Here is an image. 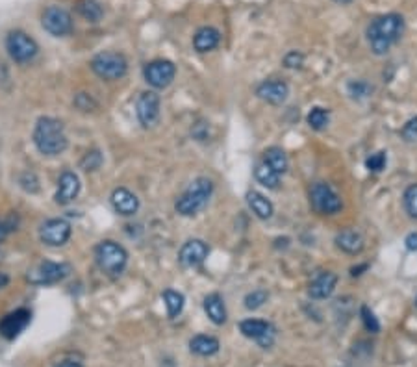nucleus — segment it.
<instances>
[{"instance_id":"obj_1","label":"nucleus","mask_w":417,"mask_h":367,"mask_svg":"<svg viewBox=\"0 0 417 367\" xmlns=\"http://www.w3.org/2000/svg\"><path fill=\"white\" fill-rule=\"evenodd\" d=\"M405 34V17L399 13H388L377 17L367 26V41L373 54L384 56L389 49L397 43Z\"/></svg>"},{"instance_id":"obj_2","label":"nucleus","mask_w":417,"mask_h":367,"mask_svg":"<svg viewBox=\"0 0 417 367\" xmlns=\"http://www.w3.org/2000/svg\"><path fill=\"white\" fill-rule=\"evenodd\" d=\"M34 145L45 156H58L67 148L63 125L54 117H41L34 128Z\"/></svg>"},{"instance_id":"obj_3","label":"nucleus","mask_w":417,"mask_h":367,"mask_svg":"<svg viewBox=\"0 0 417 367\" xmlns=\"http://www.w3.org/2000/svg\"><path fill=\"white\" fill-rule=\"evenodd\" d=\"M212 193H214V182L206 176H198L187 186L186 191L176 198L175 210L184 217L197 215L208 206Z\"/></svg>"},{"instance_id":"obj_4","label":"nucleus","mask_w":417,"mask_h":367,"mask_svg":"<svg viewBox=\"0 0 417 367\" xmlns=\"http://www.w3.org/2000/svg\"><path fill=\"white\" fill-rule=\"evenodd\" d=\"M96 264L110 277H117L124 271V267L128 264V253L123 245L112 241V239H104L96 245L95 249Z\"/></svg>"},{"instance_id":"obj_5","label":"nucleus","mask_w":417,"mask_h":367,"mask_svg":"<svg viewBox=\"0 0 417 367\" xmlns=\"http://www.w3.org/2000/svg\"><path fill=\"white\" fill-rule=\"evenodd\" d=\"M93 73L102 80H119L123 78L128 71V62L121 52H101L91 60Z\"/></svg>"},{"instance_id":"obj_6","label":"nucleus","mask_w":417,"mask_h":367,"mask_svg":"<svg viewBox=\"0 0 417 367\" xmlns=\"http://www.w3.org/2000/svg\"><path fill=\"white\" fill-rule=\"evenodd\" d=\"M310 203L317 214L321 215H336L341 212L343 203L332 187L325 182H316L310 189Z\"/></svg>"},{"instance_id":"obj_7","label":"nucleus","mask_w":417,"mask_h":367,"mask_svg":"<svg viewBox=\"0 0 417 367\" xmlns=\"http://www.w3.org/2000/svg\"><path fill=\"white\" fill-rule=\"evenodd\" d=\"M6 49L13 62L17 63H28L30 60L37 56V51H40L34 37H30L23 30H15V32L8 34Z\"/></svg>"},{"instance_id":"obj_8","label":"nucleus","mask_w":417,"mask_h":367,"mask_svg":"<svg viewBox=\"0 0 417 367\" xmlns=\"http://www.w3.org/2000/svg\"><path fill=\"white\" fill-rule=\"evenodd\" d=\"M239 332L245 338L256 341L262 349H269V347L275 345V325L269 321H264V319H245V321L239 323Z\"/></svg>"},{"instance_id":"obj_9","label":"nucleus","mask_w":417,"mask_h":367,"mask_svg":"<svg viewBox=\"0 0 417 367\" xmlns=\"http://www.w3.org/2000/svg\"><path fill=\"white\" fill-rule=\"evenodd\" d=\"M143 76H145V82L153 85L154 89H165L175 80L176 65L169 60H154L145 65Z\"/></svg>"},{"instance_id":"obj_10","label":"nucleus","mask_w":417,"mask_h":367,"mask_svg":"<svg viewBox=\"0 0 417 367\" xmlns=\"http://www.w3.org/2000/svg\"><path fill=\"white\" fill-rule=\"evenodd\" d=\"M41 24L54 37H63V35L71 34V30H73V17L63 8L49 6L41 15Z\"/></svg>"},{"instance_id":"obj_11","label":"nucleus","mask_w":417,"mask_h":367,"mask_svg":"<svg viewBox=\"0 0 417 367\" xmlns=\"http://www.w3.org/2000/svg\"><path fill=\"white\" fill-rule=\"evenodd\" d=\"M160 106H162V101H160L158 93L145 91L139 95V99L135 102V113H137V119L145 128H153V126L158 125Z\"/></svg>"},{"instance_id":"obj_12","label":"nucleus","mask_w":417,"mask_h":367,"mask_svg":"<svg viewBox=\"0 0 417 367\" xmlns=\"http://www.w3.org/2000/svg\"><path fill=\"white\" fill-rule=\"evenodd\" d=\"M71 273L69 264H56V262H41L40 266L28 273V280L32 284L43 286V284L62 282L63 278Z\"/></svg>"},{"instance_id":"obj_13","label":"nucleus","mask_w":417,"mask_h":367,"mask_svg":"<svg viewBox=\"0 0 417 367\" xmlns=\"http://www.w3.org/2000/svg\"><path fill=\"white\" fill-rule=\"evenodd\" d=\"M41 241L49 247H62L71 237V225L65 219H51L41 226Z\"/></svg>"},{"instance_id":"obj_14","label":"nucleus","mask_w":417,"mask_h":367,"mask_svg":"<svg viewBox=\"0 0 417 367\" xmlns=\"http://www.w3.org/2000/svg\"><path fill=\"white\" fill-rule=\"evenodd\" d=\"M30 319H32V314L26 308L10 311L8 316L0 319V336L6 339H15L24 328L28 327Z\"/></svg>"},{"instance_id":"obj_15","label":"nucleus","mask_w":417,"mask_h":367,"mask_svg":"<svg viewBox=\"0 0 417 367\" xmlns=\"http://www.w3.org/2000/svg\"><path fill=\"white\" fill-rule=\"evenodd\" d=\"M256 95L264 102H267V104L280 106V104L288 101L289 85L284 80H267V82H262L258 85Z\"/></svg>"},{"instance_id":"obj_16","label":"nucleus","mask_w":417,"mask_h":367,"mask_svg":"<svg viewBox=\"0 0 417 367\" xmlns=\"http://www.w3.org/2000/svg\"><path fill=\"white\" fill-rule=\"evenodd\" d=\"M210 255V247L203 239H189L182 245L178 262L184 267H197L201 266Z\"/></svg>"},{"instance_id":"obj_17","label":"nucleus","mask_w":417,"mask_h":367,"mask_svg":"<svg viewBox=\"0 0 417 367\" xmlns=\"http://www.w3.org/2000/svg\"><path fill=\"white\" fill-rule=\"evenodd\" d=\"M80 193V178L74 175L73 171H65L60 180H58V191H56V203L60 206H67L78 197Z\"/></svg>"},{"instance_id":"obj_18","label":"nucleus","mask_w":417,"mask_h":367,"mask_svg":"<svg viewBox=\"0 0 417 367\" xmlns=\"http://www.w3.org/2000/svg\"><path fill=\"white\" fill-rule=\"evenodd\" d=\"M112 204L113 208H115V212H117L119 215H124V217L137 214V210H139V198L135 197L134 193L130 191V189H126V187L113 189Z\"/></svg>"},{"instance_id":"obj_19","label":"nucleus","mask_w":417,"mask_h":367,"mask_svg":"<svg viewBox=\"0 0 417 367\" xmlns=\"http://www.w3.org/2000/svg\"><path fill=\"white\" fill-rule=\"evenodd\" d=\"M336 247L339 250H343L345 255H360L364 247H366V243H364V237H361L360 232L352 230V228H345V230L338 232V236H336Z\"/></svg>"},{"instance_id":"obj_20","label":"nucleus","mask_w":417,"mask_h":367,"mask_svg":"<svg viewBox=\"0 0 417 367\" xmlns=\"http://www.w3.org/2000/svg\"><path fill=\"white\" fill-rule=\"evenodd\" d=\"M336 286H338V277H336L334 273L325 271L310 284L308 295H310L312 299H317V300L328 299V297L334 293Z\"/></svg>"},{"instance_id":"obj_21","label":"nucleus","mask_w":417,"mask_h":367,"mask_svg":"<svg viewBox=\"0 0 417 367\" xmlns=\"http://www.w3.org/2000/svg\"><path fill=\"white\" fill-rule=\"evenodd\" d=\"M221 32L214 26H203L197 30V34L193 37V46L197 52H210L214 51L215 46L219 45Z\"/></svg>"},{"instance_id":"obj_22","label":"nucleus","mask_w":417,"mask_h":367,"mask_svg":"<svg viewBox=\"0 0 417 367\" xmlns=\"http://www.w3.org/2000/svg\"><path fill=\"white\" fill-rule=\"evenodd\" d=\"M204 311L210 317V321L221 327L226 323V308L225 300L219 293H210L204 297Z\"/></svg>"},{"instance_id":"obj_23","label":"nucleus","mask_w":417,"mask_h":367,"mask_svg":"<svg viewBox=\"0 0 417 367\" xmlns=\"http://www.w3.org/2000/svg\"><path fill=\"white\" fill-rule=\"evenodd\" d=\"M247 204H248V208L253 210V214L262 221L271 219L273 214H275V206H273V203H271L269 198L264 197V195L258 191L247 193Z\"/></svg>"},{"instance_id":"obj_24","label":"nucleus","mask_w":417,"mask_h":367,"mask_svg":"<svg viewBox=\"0 0 417 367\" xmlns=\"http://www.w3.org/2000/svg\"><path fill=\"white\" fill-rule=\"evenodd\" d=\"M221 349L219 339L214 336H206V334H198L189 341V350L197 356H214Z\"/></svg>"},{"instance_id":"obj_25","label":"nucleus","mask_w":417,"mask_h":367,"mask_svg":"<svg viewBox=\"0 0 417 367\" xmlns=\"http://www.w3.org/2000/svg\"><path fill=\"white\" fill-rule=\"evenodd\" d=\"M264 164H267L271 167V169L275 171V173H278V175H284L286 171H288L289 167V160L288 156H286V153H284L280 147H271L265 151V156H264Z\"/></svg>"},{"instance_id":"obj_26","label":"nucleus","mask_w":417,"mask_h":367,"mask_svg":"<svg viewBox=\"0 0 417 367\" xmlns=\"http://www.w3.org/2000/svg\"><path fill=\"white\" fill-rule=\"evenodd\" d=\"M76 12H78L80 17H84L90 23H99L102 15H104V10H102V6L96 0H78L76 2Z\"/></svg>"},{"instance_id":"obj_27","label":"nucleus","mask_w":417,"mask_h":367,"mask_svg":"<svg viewBox=\"0 0 417 367\" xmlns=\"http://www.w3.org/2000/svg\"><path fill=\"white\" fill-rule=\"evenodd\" d=\"M254 176H256V180L264 187H267V189H278V186H280V175L271 169L267 164L256 165Z\"/></svg>"},{"instance_id":"obj_28","label":"nucleus","mask_w":417,"mask_h":367,"mask_svg":"<svg viewBox=\"0 0 417 367\" xmlns=\"http://www.w3.org/2000/svg\"><path fill=\"white\" fill-rule=\"evenodd\" d=\"M162 297H164L165 308H167V316H169L171 319L180 316L182 310H184V302H186L184 295L175 291V289H165L164 293H162Z\"/></svg>"},{"instance_id":"obj_29","label":"nucleus","mask_w":417,"mask_h":367,"mask_svg":"<svg viewBox=\"0 0 417 367\" xmlns=\"http://www.w3.org/2000/svg\"><path fill=\"white\" fill-rule=\"evenodd\" d=\"M347 91H349L350 99L366 101V99H369L373 95L375 87L369 82H366V80H350L349 84H347Z\"/></svg>"},{"instance_id":"obj_30","label":"nucleus","mask_w":417,"mask_h":367,"mask_svg":"<svg viewBox=\"0 0 417 367\" xmlns=\"http://www.w3.org/2000/svg\"><path fill=\"white\" fill-rule=\"evenodd\" d=\"M328 123H330V112L325 110V108L317 106L308 113V125H310V128H314V130H325L328 126Z\"/></svg>"},{"instance_id":"obj_31","label":"nucleus","mask_w":417,"mask_h":367,"mask_svg":"<svg viewBox=\"0 0 417 367\" xmlns=\"http://www.w3.org/2000/svg\"><path fill=\"white\" fill-rule=\"evenodd\" d=\"M267 299H269V293L265 289H254V291L245 295L243 302H245L247 310H258V308H262L267 302Z\"/></svg>"},{"instance_id":"obj_32","label":"nucleus","mask_w":417,"mask_h":367,"mask_svg":"<svg viewBox=\"0 0 417 367\" xmlns=\"http://www.w3.org/2000/svg\"><path fill=\"white\" fill-rule=\"evenodd\" d=\"M402 203H405L406 214L410 215L411 219H417V184L406 187L405 195H402Z\"/></svg>"},{"instance_id":"obj_33","label":"nucleus","mask_w":417,"mask_h":367,"mask_svg":"<svg viewBox=\"0 0 417 367\" xmlns=\"http://www.w3.org/2000/svg\"><path fill=\"white\" fill-rule=\"evenodd\" d=\"M360 316H361V323H364V328H366L367 332H371V334L380 332V323H378L377 316H375V311H373L369 306H366V305L361 306Z\"/></svg>"},{"instance_id":"obj_34","label":"nucleus","mask_w":417,"mask_h":367,"mask_svg":"<svg viewBox=\"0 0 417 367\" xmlns=\"http://www.w3.org/2000/svg\"><path fill=\"white\" fill-rule=\"evenodd\" d=\"M386 165H388V153H384V151L371 154L366 160L367 171H371V173H382L386 169Z\"/></svg>"},{"instance_id":"obj_35","label":"nucleus","mask_w":417,"mask_h":367,"mask_svg":"<svg viewBox=\"0 0 417 367\" xmlns=\"http://www.w3.org/2000/svg\"><path fill=\"white\" fill-rule=\"evenodd\" d=\"M102 165V156L99 151H93V153L85 154V158L80 162V167L85 171H95Z\"/></svg>"},{"instance_id":"obj_36","label":"nucleus","mask_w":417,"mask_h":367,"mask_svg":"<svg viewBox=\"0 0 417 367\" xmlns=\"http://www.w3.org/2000/svg\"><path fill=\"white\" fill-rule=\"evenodd\" d=\"M303 65H305V54H303V52L291 51L284 56V67L300 69Z\"/></svg>"},{"instance_id":"obj_37","label":"nucleus","mask_w":417,"mask_h":367,"mask_svg":"<svg viewBox=\"0 0 417 367\" xmlns=\"http://www.w3.org/2000/svg\"><path fill=\"white\" fill-rule=\"evenodd\" d=\"M402 137H405L406 142H417V117L410 119L405 126H402Z\"/></svg>"},{"instance_id":"obj_38","label":"nucleus","mask_w":417,"mask_h":367,"mask_svg":"<svg viewBox=\"0 0 417 367\" xmlns=\"http://www.w3.org/2000/svg\"><path fill=\"white\" fill-rule=\"evenodd\" d=\"M406 249L411 250V253H417V232H410L405 239Z\"/></svg>"},{"instance_id":"obj_39","label":"nucleus","mask_w":417,"mask_h":367,"mask_svg":"<svg viewBox=\"0 0 417 367\" xmlns=\"http://www.w3.org/2000/svg\"><path fill=\"white\" fill-rule=\"evenodd\" d=\"M367 267H369L367 264H361V266H358V267H352V269H350V275H352V277H360L361 271H366Z\"/></svg>"},{"instance_id":"obj_40","label":"nucleus","mask_w":417,"mask_h":367,"mask_svg":"<svg viewBox=\"0 0 417 367\" xmlns=\"http://www.w3.org/2000/svg\"><path fill=\"white\" fill-rule=\"evenodd\" d=\"M56 367H84L80 361H74V360H65L62 361V364H58Z\"/></svg>"},{"instance_id":"obj_41","label":"nucleus","mask_w":417,"mask_h":367,"mask_svg":"<svg viewBox=\"0 0 417 367\" xmlns=\"http://www.w3.org/2000/svg\"><path fill=\"white\" fill-rule=\"evenodd\" d=\"M8 230H10V228H8L6 223H2V221H0V241H2L4 237H6Z\"/></svg>"},{"instance_id":"obj_42","label":"nucleus","mask_w":417,"mask_h":367,"mask_svg":"<svg viewBox=\"0 0 417 367\" xmlns=\"http://www.w3.org/2000/svg\"><path fill=\"white\" fill-rule=\"evenodd\" d=\"M8 282H10V278H8V275H4V273H0V289L6 288Z\"/></svg>"},{"instance_id":"obj_43","label":"nucleus","mask_w":417,"mask_h":367,"mask_svg":"<svg viewBox=\"0 0 417 367\" xmlns=\"http://www.w3.org/2000/svg\"><path fill=\"white\" fill-rule=\"evenodd\" d=\"M334 2H338V4H350V2H352V0H334Z\"/></svg>"},{"instance_id":"obj_44","label":"nucleus","mask_w":417,"mask_h":367,"mask_svg":"<svg viewBox=\"0 0 417 367\" xmlns=\"http://www.w3.org/2000/svg\"><path fill=\"white\" fill-rule=\"evenodd\" d=\"M416 306H417V299H416Z\"/></svg>"}]
</instances>
